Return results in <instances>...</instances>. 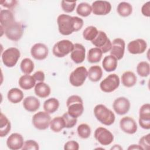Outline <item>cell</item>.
Returning <instances> with one entry per match:
<instances>
[{"mask_svg":"<svg viewBox=\"0 0 150 150\" xmlns=\"http://www.w3.org/2000/svg\"><path fill=\"white\" fill-rule=\"evenodd\" d=\"M59 32L63 35H69L80 30L83 26V20L77 16L66 14L60 15L57 19Z\"/></svg>","mask_w":150,"mask_h":150,"instance_id":"obj_1","label":"cell"},{"mask_svg":"<svg viewBox=\"0 0 150 150\" xmlns=\"http://www.w3.org/2000/svg\"><path fill=\"white\" fill-rule=\"evenodd\" d=\"M94 114L97 120L105 125H111L114 122V112L103 104L97 105L94 108Z\"/></svg>","mask_w":150,"mask_h":150,"instance_id":"obj_2","label":"cell"},{"mask_svg":"<svg viewBox=\"0 0 150 150\" xmlns=\"http://www.w3.org/2000/svg\"><path fill=\"white\" fill-rule=\"evenodd\" d=\"M68 113L71 117L77 118L84 111L83 102L81 98L77 95L70 96L66 101Z\"/></svg>","mask_w":150,"mask_h":150,"instance_id":"obj_3","label":"cell"},{"mask_svg":"<svg viewBox=\"0 0 150 150\" xmlns=\"http://www.w3.org/2000/svg\"><path fill=\"white\" fill-rule=\"evenodd\" d=\"M21 56L19 49L16 47H9L2 54V60L5 66L12 67L16 65Z\"/></svg>","mask_w":150,"mask_h":150,"instance_id":"obj_4","label":"cell"},{"mask_svg":"<svg viewBox=\"0 0 150 150\" xmlns=\"http://www.w3.org/2000/svg\"><path fill=\"white\" fill-rule=\"evenodd\" d=\"M74 47L73 43L69 40H62L54 44L53 53L57 57H63L71 52Z\"/></svg>","mask_w":150,"mask_h":150,"instance_id":"obj_5","label":"cell"},{"mask_svg":"<svg viewBox=\"0 0 150 150\" xmlns=\"http://www.w3.org/2000/svg\"><path fill=\"white\" fill-rule=\"evenodd\" d=\"M87 77V70L84 66H80L74 69L69 76L70 83L74 87L82 86Z\"/></svg>","mask_w":150,"mask_h":150,"instance_id":"obj_6","label":"cell"},{"mask_svg":"<svg viewBox=\"0 0 150 150\" xmlns=\"http://www.w3.org/2000/svg\"><path fill=\"white\" fill-rule=\"evenodd\" d=\"M50 116L47 112L39 111L33 115L32 117V124L38 129H46L50 122Z\"/></svg>","mask_w":150,"mask_h":150,"instance_id":"obj_7","label":"cell"},{"mask_svg":"<svg viewBox=\"0 0 150 150\" xmlns=\"http://www.w3.org/2000/svg\"><path fill=\"white\" fill-rule=\"evenodd\" d=\"M4 29L6 38L15 42L18 41L22 38L23 33V25L20 22L16 21Z\"/></svg>","mask_w":150,"mask_h":150,"instance_id":"obj_8","label":"cell"},{"mask_svg":"<svg viewBox=\"0 0 150 150\" xmlns=\"http://www.w3.org/2000/svg\"><path fill=\"white\" fill-rule=\"evenodd\" d=\"M93 45L99 48L103 52L105 53L111 50V42L107 37L106 33L101 30L98 31L97 36L91 41Z\"/></svg>","mask_w":150,"mask_h":150,"instance_id":"obj_9","label":"cell"},{"mask_svg":"<svg viewBox=\"0 0 150 150\" xmlns=\"http://www.w3.org/2000/svg\"><path fill=\"white\" fill-rule=\"evenodd\" d=\"M119 85V77L116 74H111L100 83V87L105 93H111L116 90Z\"/></svg>","mask_w":150,"mask_h":150,"instance_id":"obj_10","label":"cell"},{"mask_svg":"<svg viewBox=\"0 0 150 150\" xmlns=\"http://www.w3.org/2000/svg\"><path fill=\"white\" fill-rule=\"evenodd\" d=\"M95 139L102 145H108L114 140L112 134L104 127L97 128L94 132Z\"/></svg>","mask_w":150,"mask_h":150,"instance_id":"obj_11","label":"cell"},{"mask_svg":"<svg viewBox=\"0 0 150 150\" xmlns=\"http://www.w3.org/2000/svg\"><path fill=\"white\" fill-rule=\"evenodd\" d=\"M139 124L144 129L150 128V104H143L139 109Z\"/></svg>","mask_w":150,"mask_h":150,"instance_id":"obj_12","label":"cell"},{"mask_svg":"<svg viewBox=\"0 0 150 150\" xmlns=\"http://www.w3.org/2000/svg\"><path fill=\"white\" fill-rule=\"evenodd\" d=\"M125 43L123 39L116 38L111 43V48L110 50L111 55L115 57L117 60L121 59L124 54Z\"/></svg>","mask_w":150,"mask_h":150,"instance_id":"obj_13","label":"cell"},{"mask_svg":"<svg viewBox=\"0 0 150 150\" xmlns=\"http://www.w3.org/2000/svg\"><path fill=\"white\" fill-rule=\"evenodd\" d=\"M92 12L96 15H105L111 10V4L105 1H96L93 2Z\"/></svg>","mask_w":150,"mask_h":150,"instance_id":"obj_14","label":"cell"},{"mask_svg":"<svg viewBox=\"0 0 150 150\" xmlns=\"http://www.w3.org/2000/svg\"><path fill=\"white\" fill-rule=\"evenodd\" d=\"M130 105V102L127 98L120 97L114 101L112 107L117 114L124 115L128 112Z\"/></svg>","mask_w":150,"mask_h":150,"instance_id":"obj_15","label":"cell"},{"mask_svg":"<svg viewBox=\"0 0 150 150\" xmlns=\"http://www.w3.org/2000/svg\"><path fill=\"white\" fill-rule=\"evenodd\" d=\"M47 47L43 43H38L35 44L30 49L32 56L36 60H42L45 59L48 55Z\"/></svg>","mask_w":150,"mask_h":150,"instance_id":"obj_16","label":"cell"},{"mask_svg":"<svg viewBox=\"0 0 150 150\" xmlns=\"http://www.w3.org/2000/svg\"><path fill=\"white\" fill-rule=\"evenodd\" d=\"M120 126L121 130L128 134H134L137 131V125L135 120L130 117H124L120 120Z\"/></svg>","mask_w":150,"mask_h":150,"instance_id":"obj_17","label":"cell"},{"mask_svg":"<svg viewBox=\"0 0 150 150\" xmlns=\"http://www.w3.org/2000/svg\"><path fill=\"white\" fill-rule=\"evenodd\" d=\"M146 42L142 39H137L131 41L127 46L128 52L134 54L143 53L146 49Z\"/></svg>","mask_w":150,"mask_h":150,"instance_id":"obj_18","label":"cell"},{"mask_svg":"<svg viewBox=\"0 0 150 150\" xmlns=\"http://www.w3.org/2000/svg\"><path fill=\"white\" fill-rule=\"evenodd\" d=\"M23 144V138L18 133L12 134L6 140V145L11 150L22 149Z\"/></svg>","mask_w":150,"mask_h":150,"instance_id":"obj_19","label":"cell"},{"mask_svg":"<svg viewBox=\"0 0 150 150\" xmlns=\"http://www.w3.org/2000/svg\"><path fill=\"white\" fill-rule=\"evenodd\" d=\"M86 56L85 47L80 43H75L73 50L71 52L70 57L71 60L76 63L79 64L82 63Z\"/></svg>","mask_w":150,"mask_h":150,"instance_id":"obj_20","label":"cell"},{"mask_svg":"<svg viewBox=\"0 0 150 150\" xmlns=\"http://www.w3.org/2000/svg\"><path fill=\"white\" fill-rule=\"evenodd\" d=\"M39 100L34 96L26 97L23 102L24 108L29 112H35L40 107Z\"/></svg>","mask_w":150,"mask_h":150,"instance_id":"obj_21","label":"cell"},{"mask_svg":"<svg viewBox=\"0 0 150 150\" xmlns=\"http://www.w3.org/2000/svg\"><path fill=\"white\" fill-rule=\"evenodd\" d=\"M15 19L12 12L8 9L1 10L0 12V22L1 26L5 29L10 25L15 22Z\"/></svg>","mask_w":150,"mask_h":150,"instance_id":"obj_22","label":"cell"},{"mask_svg":"<svg viewBox=\"0 0 150 150\" xmlns=\"http://www.w3.org/2000/svg\"><path fill=\"white\" fill-rule=\"evenodd\" d=\"M19 86L24 90H30L36 85V80L33 76L25 74L21 76L19 80Z\"/></svg>","mask_w":150,"mask_h":150,"instance_id":"obj_23","label":"cell"},{"mask_svg":"<svg viewBox=\"0 0 150 150\" xmlns=\"http://www.w3.org/2000/svg\"><path fill=\"white\" fill-rule=\"evenodd\" d=\"M51 92L49 86L44 82H39L36 84L35 87V93L37 96L40 98L48 97Z\"/></svg>","mask_w":150,"mask_h":150,"instance_id":"obj_24","label":"cell"},{"mask_svg":"<svg viewBox=\"0 0 150 150\" xmlns=\"http://www.w3.org/2000/svg\"><path fill=\"white\" fill-rule=\"evenodd\" d=\"M102 65L106 71H113L117 67V59L112 55L106 56L103 59Z\"/></svg>","mask_w":150,"mask_h":150,"instance_id":"obj_25","label":"cell"},{"mask_svg":"<svg viewBox=\"0 0 150 150\" xmlns=\"http://www.w3.org/2000/svg\"><path fill=\"white\" fill-rule=\"evenodd\" d=\"M103 76V70L100 66L96 65L90 67L87 71V77L88 79L93 82L99 81Z\"/></svg>","mask_w":150,"mask_h":150,"instance_id":"obj_26","label":"cell"},{"mask_svg":"<svg viewBox=\"0 0 150 150\" xmlns=\"http://www.w3.org/2000/svg\"><path fill=\"white\" fill-rule=\"evenodd\" d=\"M137 77L134 73L130 71L124 72L121 76L122 84L127 87H131L137 83Z\"/></svg>","mask_w":150,"mask_h":150,"instance_id":"obj_27","label":"cell"},{"mask_svg":"<svg viewBox=\"0 0 150 150\" xmlns=\"http://www.w3.org/2000/svg\"><path fill=\"white\" fill-rule=\"evenodd\" d=\"M7 97L10 102L16 104L20 103L23 100V93L20 89L18 88H13L8 91Z\"/></svg>","mask_w":150,"mask_h":150,"instance_id":"obj_28","label":"cell"},{"mask_svg":"<svg viewBox=\"0 0 150 150\" xmlns=\"http://www.w3.org/2000/svg\"><path fill=\"white\" fill-rule=\"evenodd\" d=\"M59 107V101L56 98H50L46 100L43 104L45 111L49 114L56 111Z\"/></svg>","mask_w":150,"mask_h":150,"instance_id":"obj_29","label":"cell"},{"mask_svg":"<svg viewBox=\"0 0 150 150\" xmlns=\"http://www.w3.org/2000/svg\"><path fill=\"white\" fill-rule=\"evenodd\" d=\"M103 52L98 47L90 49L87 53V60L91 63L99 62L102 57Z\"/></svg>","mask_w":150,"mask_h":150,"instance_id":"obj_30","label":"cell"},{"mask_svg":"<svg viewBox=\"0 0 150 150\" xmlns=\"http://www.w3.org/2000/svg\"><path fill=\"white\" fill-rule=\"evenodd\" d=\"M0 120V137H4L7 135L11 130V122L6 118V117L2 112L1 113Z\"/></svg>","mask_w":150,"mask_h":150,"instance_id":"obj_31","label":"cell"},{"mask_svg":"<svg viewBox=\"0 0 150 150\" xmlns=\"http://www.w3.org/2000/svg\"><path fill=\"white\" fill-rule=\"evenodd\" d=\"M117 12L122 17H127L132 12V7L131 5L126 2H121L117 6Z\"/></svg>","mask_w":150,"mask_h":150,"instance_id":"obj_32","label":"cell"},{"mask_svg":"<svg viewBox=\"0 0 150 150\" xmlns=\"http://www.w3.org/2000/svg\"><path fill=\"white\" fill-rule=\"evenodd\" d=\"M50 129L54 132H59L65 128L64 121L62 117H56L50 122Z\"/></svg>","mask_w":150,"mask_h":150,"instance_id":"obj_33","label":"cell"},{"mask_svg":"<svg viewBox=\"0 0 150 150\" xmlns=\"http://www.w3.org/2000/svg\"><path fill=\"white\" fill-rule=\"evenodd\" d=\"M20 66L22 71L25 74H30L34 69V63L29 58L23 59Z\"/></svg>","mask_w":150,"mask_h":150,"instance_id":"obj_34","label":"cell"},{"mask_svg":"<svg viewBox=\"0 0 150 150\" xmlns=\"http://www.w3.org/2000/svg\"><path fill=\"white\" fill-rule=\"evenodd\" d=\"M91 6L88 3L86 2H82L79 4L76 9L77 13L83 17L88 16L91 14Z\"/></svg>","mask_w":150,"mask_h":150,"instance_id":"obj_35","label":"cell"},{"mask_svg":"<svg viewBox=\"0 0 150 150\" xmlns=\"http://www.w3.org/2000/svg\"><path fill=\"white\" fill-rule=\"evenodd\" d=\"M137 71L141 77H147L150 73L149 64L146 62H141L137 66Z\"/></svg>","mask_w":150,"mask_h":150,"instance_id":"obj_36","label":"cell"},{"mask_svg":"<svg viewBox=\"0 0 150 150\" xmlns=\"http://www.w3.org/2000/svg\"><path fill=\"white\" fill-rule=\"evenodd\" d=\"M97 29L93 26H90L87 27L83 32V36L84 39L87 40L92 41L98 34Z\"/></svg>","mask_w":150,"mask_h":150,"instance_id":"obj_37","label":"cell"},{"mask_svg":"<svg viewBox=\"0 0 150 150\" xmlns=\"http://www.w3.org/2000/svg\"><path fill=\"white\" fill-rule=\"evenodd\" d=\"M79 136L83 139L88 138L91 134V128L87 124L79 125L77 129Z\"/></svg>","mask_w":150,"mask_h":150,"instance_id":"obj_38","label":"cell"},{"mask_svg":"<svg viewBox=\"0 0 150 150\" xmlns=\"http://www.w3.org/2000/svg\"><path fill=\"white\" fill-rule=\"evenodd\" d=\"M62 117L64 121L65 128H72L77 124V118H74L71 115H70L68 112L64 113L62 115Z\"/></svg>","mask_w":150,"mask_h":150,"instance_id":"obj_39","label":"cell"},{"mask_svg":"<svg viewBox=\"0 0 150 150\" xmlns=\"http://www.w3.org/2000/svg\"><path fill=\"white\" fill-rule=\"evenodd\" d=\"M76 1H62L61 2L62 8L63 11L70 13L74 11L76 7Z\"/></svg>","mask_w":150,"mask_h":150,"instance_id":"obj_40","label":"cell"},{"mask_svg":"<svg viewBox=\"0 0 150 150\" xmlns=\"http://www.w3.org/2000/svg\"><path fill=\"white\" fill-rule=\"evenodd\" d=\"M23 150H38L39 149L38 144L34 140L26 141L22 148Z\"/></svg>","mask_w":150,"mask_h":150,"instance_id":"obj_41","label":"cell"},{"mask_svg":"<svg viewBox=\"0 0 150 150\" xmlns=\"http://www.w3.org/2000/svg\"><path fill=\"white\" fill-rule=\"evenodd\" d=\"M150 134H148L141 138L139 141V145L142 149H149L150 147Z\"/></svg>","mask_w":150,"mask_h":150,"instance_id":"obj_42","label":"cell"},{"mask_svg":"<svg viewBox=\"0 0 150 150\" xmlns=\"http://www.w3.org/2000/svg\"><path fill=\"white\" fill-rule=\"evenodd\" d=\"M64 149L65 150H78L79 144L75 141H70L64 144Z\"/></svg>","mask_w":150,"mask_h":150,"instance_id":"obj_43","label":"cell"},{"mask_svg":"<svg viewBox=\"0 0 150 150\" xmlns=\"http://www.w3.org/2000/svg\"><path fill=\"white\" fill-rule=\"evenodd\" d=\"M141 12L143 15L149 17L150 16V2L148 1L142 6L141 8Z\"/></svg>","mask_w":150,"mask_h":150,"instance_id":"obj_44","label":"cell"},{"mask_svg":"<svg viewBox=\"0 0 150 150\" xmlns=\"http://www.w3.org/2000/svg\"><path fill=\"white\" fill-rule=\"evenodd\" d=\"M1 4L2 6L5 8H12L16 6L17 4L16 1H13V0H10V1H0Z\"/></svg>","mask_w":150,"mask_h":150,"instance_id":"obj_45","label":"cell"},{"mask_svg":"<svg viewBox=\"0 0 150 150\" xmlns=\"http://www.w3.org/2000/svg\"><path fill=\"white\" fill-rule=\"evenodd\" d=\"M33 77H34L36 81H39L40 82H43L45 78V74L42 71H38L35 72L33 74Z\"/></svg>","mask_w":150,"mask_h":150,"instance_id":"obj_46","label":"cell"},{"mask_svg":"<svg viewBox=\"0 0 150 150\" xmlns=\"http://www.w3.org/2000/svg\"><path fill=\"white\" fill-rule=\"evenodd\" d=\"M128 149H142V148L139 145H131L128 148Z\"/></svg>","mask_w":150,"mask_h":150,"instance_id":"obj_47","label":"cell"},{"mask_svg":"<svg viewBox=\"0 0 150 150\" xmlns=\"http://www.w3.org/2000/svg\"><path fill=\"white\" fill-rule=\"evenodd\" d=\"M118 146H120L119 145H114V147H112V148H111V149H122V148H118Z\"/></svg>","mask_w":150,"mask_h":150,"instance_id":"obj_48","label":"cell"}]
</instances>
